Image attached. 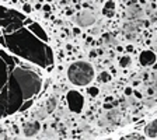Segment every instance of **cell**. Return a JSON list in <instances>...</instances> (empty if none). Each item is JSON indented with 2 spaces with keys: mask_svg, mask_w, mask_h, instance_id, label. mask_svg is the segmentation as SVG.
Segmentation results:
<instances>
[{
  "mask_svg": "<svg viewBox=\"0 0 157 140\" xmlns=\"http://www.w3.org/2000/svg\"><path fill=\"white\" fill-rule=\"evenodd\" d=\"M30 21L24 14L0 6V45L18 57L41 67H51L52 49L25 25Z\"/></svg>",
  "mask_w": 157,
  "mask_h": 140,
  "instance_id": "1",
  "label": "cell"
},
{
  "mask_svg": "<svg viewBox=\"0 0 157 140\" xmlns=\"http://www.w3.org/2000/svg\"><path fill=\"white\" fill-rule=\"evenodd\" d=\"M28 69H31L28 65L0 49V118L20 111L23 104L28 101L20 86Z\"/></svg>",
  "mask_w": 157,
  "mask_h": 140,
  "instance_id": "2",
  "label": "cell"
},
{
  "mask_svg": "<svg viewBox=\"0 0 157 140\" xmlns=\"http://www.w3.org/2000/svg\"><path fill=\"white\" fill-rule=\"evenodd\" d=\"M68 77L74 86H87L94 79V69L88 62L77 60L69 66Z\"/></svg>",
  "mask_w": 157,
  "mask_h": 140,
  "instance_id": "3",
  "label": "cell"
},
{
  "mask_svg": "<svg viewBox=\"0 0 157 140\" xmlns=\"http://www.w3.org/2000/svg\"><path fill=\"white\" fill-rule=\"evenodd\" d=\"M73 21L79 25V27H83V28H87L90 25H93L95 22V14L93 10L90 9H86L80 13H77L74 17H73Z\"/></svg>",
  "mask_w": 157,
  "mask_h": 140,
  "instance_id": "4",
  "label": "cell"
},
{
  "mask_svg": "<svg viewBox=\"0 0 157 140\" xmlns=\"http://www.w3.org/2000/svg\"><path fill=\"white\" fill-rule=\"evenodd\" d=\"M68 105H69L70 111L80 112L83 109V105H84L83 95L80 92H77V91H69L68 92Z\"/></svg>",
  "mask_w": 157,
  "mask_h": 140,
  "instance_id": "5",
  "label": "cell"
},
{
  "mask_svg": "<svg viewBox=\"0 0 157 140\" xmlns=\"http://www.w3.org/2000/svg\"><path fill=\"white\" fill-rule=\"evenodd\" d=\"M125 17L128 18L129 21L131 20H142V18L144 17V11L140 7V4H138L136 1H132L126 7V16Z\"/></svg>",
  "mask_w": 157,
  "mask_h": 140,
  "instance_id": "6",
  "label": "cell"
},
{
  "mask_svg": "<svg viewBox=\"0 0 157 140\" xmlns=\"http://www.w3.org/2000/svg\"><path fill=\"white\" fill-rule=\"evenodd\" d=\"M140 27H142L140 20H131V22H126L123 25V31L126 32L128 38H133V35H136L139 32Z\"/></svg>",
  "mask_w": 157,
  "mask_h": 140,
  "instance_id": "7",
  "label": "cell"
},
{
  "mask_svg": "<svg viewBox=\"0 0 157 140\" xmlns=\"http://www.w3.org/2000/svg\"><path fill=\"white\" fill-rule=\"evenodd\" d=\"M39 129H41V125H39L38 121H30V122L24 123V126H23V133H24V136L31 137V136H35V135L39 132Z\"/></svg>",
  "mask_w": 157,
  "mask_h": 140,
  "instance_id": "8",
  "label": "cell"
},
{
  "mask_svg": "<svg viewBox=\"0 0 157 140\" xmlns=\"http://www.w3.org/2000/svg\"><path fill=\"white\" fill-rule=\"evenodd\" d=\"M139 60H140V65L142 66H152V65L156 63V60H157L156 53L152 52V51H143V52L140 53Z\"/></svg>",
  "mask_w": 157,
  "mask_h": 140,
  "instance_id": "9",
  "label": "cell"
},
{
  "mask_svg": "<svg viewBox=\"0 0 157 140\" xmlns=\"http://www.w3.org/2000/svg\"><path fill=\"white\" fill-rule=\"evenodd\" d=\"M56 105H58V98H56V97H51V98L48 100L46 105H45V108L38 112V118H45L48 114L53 112L55 108H56Z\"/></svg>",
  "mask_w": 157,
  "mask_h": 140,
  "instance_id": "10",
  "label": "cell"
},
{
  "mask_svg": "<svg viewBox=\"0 0 157 140\" xmlns=\"http://www.w3.org/2000/svg\"><path fill=\"white\" fill-rule=\"evenodd\" d=\"M28 28L34 32L39 39H42V41H45V42H48L49 41V38H48V35H46V32L42 30V27L39 25V24H36V22H32V21H30L28 22Z\"/></svg>",
  "mask_w": 157,
  "mask_h": 140,
  "instance_id": "11",
  "label": "cell"
},
{
  "mask_svg": "<svg viewBox=\"0 0 157 140\" xmlns=\"http://www.w3.org/2000/svg\"><path fill=\"white\" fill-rule=\"evenodd\" d=\"M144 135L147 137H150V139H154L157 136V119L153 121V122H150L144 127Z\"/></svg>",
  "mask_w": 157,
  "mask_h": 140,
  "instance_id": "12",
  "label": "cell"
},
{
  "mask_svg": "<svg viewBox=\"0 0 157 140\" xmlns=\"http://www.w3.org/2000/svg\"><path fill=\"white\" fill-rule=\"evenodd\" d=\"M114 11H115V3L112 0H108L103 7V14L107 17H111V16H114Z\"/></svg>",
  "mask_w": 157,
  "mask_h": 140,
  "instance_id": "13",
  "label": "cell"
},
{
  "mask_svg": "<svg viewBox=\"0 0 157 140\" xmlns=\"http://www.w3.org/2000/svg\"><path fill=\"white\" fill-rule=\"evenodd\" d=\"M131 65V56H122L121 59H119V66L121 67H128Z\"/></svg>",
  "mask_w": 157,
  "mask_h": 140,
  "instance_id": "14",
  "label": "cell"
},
{
  "mask_svg": "<svg viewBox=\"0 0 157 140\" xmlns=\"http://www.w3.org/2000/svg\"><path fill=\"white\" fill-rule=\"evenodd\" d=\"M98 80H100V81H103V83H107V81H109V80H111V74H108L107 71H103V73L98 76Z\"/></svg>",
  "mask_w": 157,
  "mask_h": 140,
  "instance_id": "15",
  "label": "cell"
},
{
  "mask_svg": "<svg viewBox=\"0 0 157 140\" xmlns=\"http://www.w3.org/2000/svg\"><path fill=\"white\" fill-rule=\"evenodd\" d=\"M88 94H90L91 97H97V95H98V88L97 87H90L88 88Z\"/></svg>",
  "mask_w": 157,
  "mask_h": 140,
  "instance_id": "16",
  "label": "cell"
},
{
  "mask_svg": "<svg viewBox=\"0 0 157 140\" xmlns=\"http://www.w3.org/2000/svg\"><path fill=\"white\" fill-rule=\"evenodd\" d=\"M125 139L128 140V139H136V140H139V139H144V137H142L140 135H129V136H126Z\"/></svg>",
  "mask_w": 157,
  "mask_h": 140,
  "instance_id": "17",
  "label": "cell"
},
{
  "mask_svg": "<svg viewBox=\"0 0 157 140\" xmlns=\"http://www.w3.org/2000/svg\"><path fill=\"white\" fill-rule=\"evenodd\" d=\"M117 104H104V108L105 109H111V108H115Z\"/></svg>",
  "mask_w": 157,
  "mask_h": 140,
  "instance_id": "18",
  "label": "cell"
},
{
  "mask_svg": "<svg viewBox=\"0 0 157 140\" xmlns=\"http://www.w3.org/2000/svg\"><path fill=\"white\" fill-rule=\"evenodd\" d=\"M133 91H132V88L131 87H128V88H125V95H131Z\"/></svg>",
  "mask_w": 157,
  "mask_h": 140,
  "instance_id": "19",
  "label": "cell"
},
{
  "mask_svg": "<svg viewBox=\"0 0 157 140\" xmlns=\"http://www.w3.org/2000/svg\"><path fill=\"white\" fill-rule=\"evenodd\" d=\"M24 11H25V13H30V11H31V7H30V4H24Z\"/></svg>",
  "mask_w": 157,
  "mask_h": 140,
  "instance_id": "20",
  "label": "cell"
},
{
  "mask_svg": "<svg viewBox=\"0 0 157 140\" xmlns=\"http://www.w3.org/2000/svg\"><path fill=\"white\" fill-rule=\"evenodd\" d=\"M126 51H128V52H132V51H133V46H132V45H128V46H126Z\"/></svg>",
  "mask_w": 157,
  "mask_h": 140,
  "instance_id": "21",
  "label": "cell"
},
{
  "mask_svg": "<svg viewBox=\"0 0 157 140\" xmlns=\"http://www.w3.org/2000/svg\"><path fill=\"white\" fill-rule=\"evenodd\" d=\"M153 48L157 51V38H154V41H153Z\"/></svg>",
  "mask_w": 157,
  "mask_h": 140,
  "instance_id": "22",
  "label": "cell"
},
{
  "mask_svg": "<svg viewBox=\"0 0 157 140\" xmlns=\"http://www.w3.org/2000/svg\"><path fill=\"white\" fill-rule=\"evenodd\" d=\"M135 95H136L138 98H142V94H140L139 91H135Z\"/></svg>",
  "mask_w": 157,
  "mask_h": 140,
  "instance_id": "23",
  "label": "cell"
},
{
  "mask_svg": "<svg viewBox=\"0 0 157 140\" xmlns=\"http://www.w3.org/2000/svg\"><path fill=\"white\" fill-rule=\"evenodd\" d=\"M153 80L156 81V84H157V73H154V74H153Z\"/></svg>",
  "mask_w": 157,
  "mask_h": 140,
  "instance_id": "24",
  "label": "cell"
},
{
  "mask_svg": "<svg viewBox=\"0 0 157 140\" xmlns=\"http://www.w3.org/2000/svg\"><path fill=\"white\" fill-rule=\"evenodd\" d=\"M153 66H154V70H157V63H154Z\"/></svg>",
  "mask_w": 157,
  "mask_h": 140,
  "instance_id": "25",
  "label": "cell"
},
{
  "mask_svg": "<svg viewBox=\"0 0 157 140\" xmlns=\"http://www.w3.org/2000/svg\"><path fill=\"white\" fill-rule=\"evenodd\" d=\"M65 1H66V0H65ZM69 1H70V0H68V3H69Z\"/></svg>",
  "mask_w": 157,
  "mask_h": 140,
  "instance_id": "26",
  "label": "cell"
},
{
  "mask_svg": "<svg viewBox=\"0 0 157 140\" xmlns=\"http://www.w3.org/2000/svg\"><path fill=\"white\" fill-rule=\"evenodd\" d=\"M0 139H3V137H0Z\"/></svg>",
  "mask_w": 157,
  "mask_h": 140,
  "instance_id": "27",
  "label": "cell"
}]
</instances>
